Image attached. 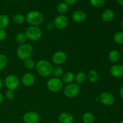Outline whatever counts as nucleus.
Here are the masks:
<instances>
[{
  "instance_id": "obj_11",
  "label": "nucleus",
  "mask_w": 123,
  "mask_h": 123,
  "mask_svg": "<svg viewBox=\"0 0 123 123\" xmlns=\"http://www.w3.org/2000/svg\"><path fill=\"white\" fill-rule=\"evenodd\" d=\"M67 60V55L62 50L56 52L52 56V61L56 66H60L64 63Z\"/></svg>"
},
{
  "instance_id": "obj_7",
  "label": "nucleus",
  "mask_w": 123,
  "mask_h": 123,
  "mask_svg": "<svg viewBox=\"0 0 123 123\" xmlns=\"http://www.w3.org/2000/svg\"><path fill=\"white\" fill-rule=\"evenodd\" d=\"M4 85L7 90H16L19 85V80L18 77L13 74L7 75L4 79Z\"/></svg>"
},
{
  "instance_id": "obj_16",
  "label": "nucleus",
  "mask_w": 123,
  "mask_h": 123,
  "mask_svg": "<svg viewBox=\"0 0 123 123\" xmlns=\"http://www.w3.org/2000/svg\"><path fill=\"white\" fill-rule=\"evenodd\" d=\"M58 121L60 123H73L74 117L70 113L63 112L59 116Z\"/></svg>"
},
{
  "instance_id": "obj_3",
  "label": "nucleus",
  "mask_w": 123,
  "mask_h": 123,
  "mask_svg": "<svg viewBox=\"0 0 123 123\" xmlns=\"http://www.w3.org/2000/svg\"><path fill=\"white\" fill-rule=\"evenodd\" d=\"M26 21L31 26H38L43 22V16L40 12L32 10L28 12L26 16Z\"/></svg>"
},
{
  "instance_id": "obj_29",
  "label": "nucleus",
  "mask_w": 123,
  "mask_h": 123,
  "mask_svg": "<svg viewBox=\"0 0 123 123\" xmlns=\"http://www.w3.org/2000/svg\"><path fill=\"white\" fill-rule=\"evenodd\" d=\"M24 66L28 70H32L36 66L35 61L32 59L28 58L24 61Z\"/></svg>"
},
{
  "instance_id": "obj_32",
  "label": "nucleus",
  "mask_w": 123,
  "mask_h": 123,
  "mask_svg": "<svg viewBox=\"0 0 123 123\" xmlns=\"http://www.w3.org/2000/svg\"><path fill=\"white\" fill-rule=\"evenodd\" d=\"M7 37V31L5 29H0V41H2Z\"/></svg>"
},
{
  "instance_id": "obj_1",
  "label": "nucleus",
  "mask_w": 123,
  "mask_h": 123,
  "mask_svg": "<svg viewBox=\"0 0 123 123\" xmlns=\"http://www.w3.org/2000/svg\"><path fill=\"white\" fill-rule=\"evenodd\" d=\"M36 69L40 76L46 78L52 73L53 66L50 62L46 60H41L36 64Z\"/></svg>"
},
{
  "instance_id": "obj_13",
  "label": "nucleus",
  "mask_w": 123,
  "mask_h": 123,
  "mask_svg": "<svg viewBox=\"0 0 123 123\" xmlns=\"http://www.w3.org/2000/svg\"><path fill=\"white\" fill-rule=\"evenodd\" d=\"M86 19V14L83 10H76L72 14V19L76 23H82Z\"/></svg>"
},
{
  "instance_id": "obj_26",
  "label": "nucleus",
  "mask_w": 123,
  "mask_h": 123,
  "mask_svg": "<svg viewBox=\"0 0 123 123\" xmlns=\"http://www.w3.org/2000/svg\"><path fill=\"white\" fill-rule=\"evenodd\" d=\"M52 74L55 76V78H59L60 77L62 76L64 74L63 68L60 66H56L55 67H53L52 73Z\"/></svg>"
},
{
  "instance_id": "obj_20",
  "label": "nucleus",
  "mask_w": 123,
  "mask_h": 123,
  "mask_svg": "<svg viewBox=\"0 0 123 123\" xmlns=\"http://www.w3.org/2000/svg\"><path fill=\"white\" fill-rule=\"evenodd\" d=\"M10 19L7 14H0V29H5L8 26Z\"/></svg>"
},
{
  "instance_id": "obj_39",
  "label": "nucleus",
  "mask_w": 123,
  "mask_h": 123,
  "mask_svg": "<svg viewBox=\"0 0 123 123\" xmlns=\"http://www.w3.org/2000/svg\"><path fill=\"white\" fill-rule=\"evenodd\" d=\"M121 26H122V28H123V19L122 20V21H121Z\"/></svg>"
},
{
  "instance_id": "obj_17",
  "label": "nucleus",
  "mask_w": 123,
  "mask_h": 123,
  "mask_svg": "<svg viewBox=\"0 0 123 123\" xmlns=\"http://www.w3.org/2000/svg\"><path fill=\"white\" fill-rule=\"evenodd\" d=\"M74 73L72 72H67L66 73L63 74L62 76V82L66 83V84H71L74 80Z\"/></svg>"
},
{
  "instance_id": "obj_5",
  "label": "nucleus",
  "mask_w": 123,
  "mask_h": 123,
  "mask_svg": "<svg viewBox=\"0 0 123 123\" xmlns=\"http://www.w3.org/2000/svg\"><path fill=\"white\" fill-rule=\"evenodd\" d=\"M47 88L50 91L52 92H60L62 88L63 82L62 80L58 78H52L47 82Z\"/></svg>"
},
{
  "instance_id": "obj_28",
  "label": "nucleus",
  "mask_w": 123,
  "mask_h": 123,
  "mask_svg": "<svg viewBox=\"0 0 123 123\" xmlns=\"http://www.w3.org/2000/svg\"><path fill=\"white\" fill-rule=\"evenodd\" d=\"M8 63V58L4 54H0V71L6 68Z\"/></svg>"
},
{
  "instance_id": "obj_18",
  "label": "nucleus",
  "mask_w": 123,
  "mask_h": 123,
  "mask_svg": "<svg viewBox=\"0 0 123 123\" xmlns=\"http://www.w3.org/2000/svg\"><path fill=\"white\" fill-rule=\"evenodd\" d=\"M88 80L92 83H96L99 79V75L98 72L95 70H90L87 74Z\"/></svg>"
},
{
  "instance_id": "obj_15",
  "label": "nucleus",
  "mask_w": 123,
  "mask_h": 123,
  "mask_svg": "<svg viewBox=\"0 0 123 123\" xmlns=\"http://www.w3.org/2000/svg\"><path fill=\"white\" fill-rule=\"evenodd\" d=\"M115 13L113 10L111 9H107L103 11L101 15V18L102 20L105 22H109L114 20L115 18Z\"/></svg>"
},
{
  "instance_id": "obj_25",
  "label": "nucleus",
  "mask_w": 123,
  "mask_h": 123,
  "mask_svg": "<svg viewBox=\"0 0 123 123\" xmlns=\"http://www.w3.org/2000/svg\"><path fill=\"white\" fill-rule=\"evenodd\" d=\"M13 21L16 24H17V25H22L26 20V18L22 14L18 13V14H16L13 16Z\"/></svg>"
},
{
  "instance_id": "obj_36",
  "label": "nucleus",
  "mask_w": 123,
  "mask_h": 123,
  "mask_svg": "<svg viewBox=\"0 0 123 123\" xmlns=\"http://www.w3.org/2000/svg\"><path fill=\"white\" fill-rule=\"evenodd\" d=\"M120 97H121V98L123 99V86L121 88H120Z\"/></svg>"
},
{
  "instance_id": "obj_4",
  "label": "nucleus",
  "mask_w": 123,
  "mask_h": 123,
  "mask_svg": "<svg viewBox=\"0 0 123 123\" xmlns=\"http://www.w3.org/2000/svg\"><path fill=\"white\" fill-rule=\"evenodd\" d=\"M25 33L27 38L32 42H36L41 38L42 31L38 26H30L25 30Z\"/></svg>"
},
{
  "instance_id": "obj_34",
  "label": "nucleus",
  "mask_w": 123,
  "mask_h": 123,
  "mask_svg": "<svg viewBox=\"0 0 123 123\" xmlns=\"http://www.w3.org/2000/svg\"><path fill=\"white\" fill-rule=\"evenodd\" d=\"M46 28L48 29V30H53L55 27V25H54V23L52 22H49L48 23V25H46Z\"/></svg>"
},
{
  "instance_id": "obj_14",
  "label": "nucleus",
  "mask_w": 123,
  "mask_h": 123,
  "mask_svg": "<svg viewBox=\"0 0 123 123\" xmlns=\"http://www.w3.org/2000/svg\"><path fill=\"white\" fill-rule=\"evenodd\" d=\"M110 73L115 78H121L123 77V66L115 64L110 68Z\"/></svg>"
},
{
  "instance_id": "obj_23",
  "label": "nucleus",
  "mask_w": 123,
  "mask_h": 123,
  "mask_svg": "<svg viewBox=\"0 0 123 123\" xmlns=\"http://www.w3.org/2000/svg\"><path fill=\"white\" fill-rule=\"evenodd\" d=\"M56 10L58 12L61 14H64V13H67L68 10V5L65 3L64 2H60L58 4L56 7Z\"/></svg>"
},
{
  "instance_id": "obj_24",
  "label": "nucleus",
  "mask_w": 123,
  "mask_h": 123,
  "mask_svg": "<svg viewBox=\"0 0 123 123\" xmlns=\"http://www.w3.org/2000/svg\"><path fill=\"white\" fill-rule=\"evenodd\" d=\"M28 38L26 37L25 32H20L18 33L16 36V41L19 44H22L24 43H26Z\"/></svg>"
},
{
  "instance_id": "obj_10",
  "label": "nucleus",
  "mask_w": 123,
  "mask_h": 123,
  "mask_svg": "<svg viewBox=\"0 0 123 123\" xmlns=\"http://www.w3.org/2000/svg\"><path fill=\"white\" fill-rule=\"evenodd\" d=\"M23 121L25 123H38L40 116L36 112H27L23 116Z\"/></svg>"
},
{
  "instance_id": "obj_30",
  "label": "nucleus",
  "mask_w": 123,
  "mask_h": 123,
  "mask_svg": "<svg viewBox=\"0 0 123 123\" xmlns=\"http://www.w3.org/2000/svg\"><path fill=\"white\" fill-rule=\"evenodd\" d=\"M89 1L91 6L96 8L102 7L105 3V0H89Z\"/></svg>"
},
{
  "instance_id": "obj_38",
  "label": "nucleus",
  "mask_w": 123,
  "mask_h": 123,
  "mask_svg": "<svg viewBox=\"0 0 123 123\" xmlns=\"http://www.w3.org/2000/svg\"><path fill=\"white\" fill-rule=\"evenodd\" d=\"M2 85H3V82H2L1 78H0V89L2 87Z\"/></svg>"
},
{
  "instance_id": "obj_12",
  "label": "nucleus",
  "mask_w": 123,
  "mask_h": 123,
  "mask_svg": "<svg viewBox=\"0 0 123 123\" xmlns=\"http://www.w3.org/2000/svg\"><path fill=\"white\" fill-rule=\"evenodd\" d=\"M21 81L24 86L29 87L34 84L36 81V77L32 73H26L22 76Z\"/></svg>"
},
{
  "instance_id": "obj_19",
  "label": "nucleus",
  "mask_w": 123,
  "mask_h": 123,
  "mask_svg": "<svg viewBox=\"0 0 123 123\" xmlns=\"http://www.w3.org/2000/svg\"><path fill=\"white\" fill-rule=\"evenodd\" d=\"M108 58H109V60L111 62L115 63V62H118L120 60V54L117 50H112L109 52Z\"/></svg>"
},
{
  "instance_id": "obj_37",
  "label": "nucleus",
  "mask_w": 123,
  "mask_h": 123,
  "mask_svg": "<svg viewBox=\"0 0 123 123\" xmlns=\"http://www.w3.org/2000/svg\"><path fill=\"white\" fill-rule=\"evenodd\" d=\"M115 1L119 5L123 6V0H115Z\"/></svg>"
},
{
  "instance_id": "obj_22",
  "label": "nucleus",
  "mask_w": 123,
  "mask_h": 123,
  "mask_svg": "<svg viewBox=\"0 0 123 123\" xmlns=\"http://www.w3.org/2000/svg\"><path fill=\"white\" fill-rule=\"evenodd\" d=\"M86 76L85 73L83 72H79L76 73L74 77V80H76V82L77 84H82L85 81Z\"/></svg>"
},
{
  "instance_id": "obj_33",
  "label": "nucleus",
  "mask_w": 123,
  "mask_h": 123,
  "mask_svg": "<svg viewBox=\"0 0 123 123\" xmlns=\"http://www.w3.org/2000/svg\"><path fill=\"white\" fill-rule=\"evenodd\" d=\"M78 1V0H64V2L69 6V5L74 4L76 3Z\"/></svg>"
},
{
  "instance_id": "obj_2",
  "label": "nucleus",
  "mask_w": 123,
  "mask_h": 123,
  "mask_svg": "<svg viewBox=\"0 0 123 123\" xmlns=\"http://www.w3.org/2000/svg\"><path fill=\"white\" fill-rule=\"evenodd\" d=\"M33 54V48L28 43L20 44L17 48L16 55L18 58L22 61L30 58Z\"/></svg>"
},
{
  "instance_id": "obj_6",
  "label": "nucleus",
  "mask_w": 123,
  "mask_h": 123,
  "mask_svg": "<svg viewBox=\"0 0 123 123\" xmlns=\"http://www.w3.org/2000/svg\"><path fill=\"white\" fill-rule=\"evenodd\" d=\"M80 92V86L79 85L74 83H71L68 84L65 87L64 90V94L67 97L73 98L78 96Z\"/></svg>"
},
{
  "instance_id": "obj_27",
  "label": "nucleus",
  "mask_w": 123,
  "mask_h": 123,
  "mask_svg": "<svg viewBox=\"0 0 123 123\" xmlns=\"http://www.w3.org/2000/svg\"><path fill=\"white\" fill-rule=\"evenodd\" d=\"M114 40L117 44H123V32L118 31L114 34Z\"/></svg>"
},
{
  "instance_id": "obj_31",
  "label": "nucleus",
  "mask_w": 123,
  "mask_h": 123,
  "mask_svg": "<svg viewBox=\"0 0 123 123\" xmlns=\"http://www.w3.org/2000/svg\"><path fill=\"white\" fill-rule=\"evenodd\" d=\"M14 96H15V93L13 90H7V91L5 93V97L7 100H12L14 97Z\"/></svg>"
},
{
  "instance_id": "obj_35",
  "label": "nucleus",
  "mask_w": 123,
  "mask_h": 123,
  "mask_svg": "<svg viewBox=\"0 0 123 123\" xmlns=\"http://www.w3.org/2000/svg\"><path fill=\"white\" fill-rule=\"evenodd\" d=\"M4 101V96L2 95V94L0 92V105Z\"/></svg>"
},
{
  "instance_id": "obj_40",
  "label": "nucleus",
  "mask_w": 123,
  "mask_h": 123,
  "mask_svg": "<svg viewBox=\"0 0 123 123\" xmlns=\"http://www.w3.org/2000/svg\"><path fill=\"white\" fill-rule=\"evenodd\" d=\"M118 123H123V121H120V122H119Z\"/></svg>"
},
{
  "instance_id": "obj_8",
  "label": "nucleus",
  "mask_w": 123,
  "mask_h": 123,
  "mask_svg": "<svg viewBox=\"0 0 123 123\" xmlns=\"http://www.w3.org/2000/svg\"><path fill=\"white\" fill-rule=\"evenodd\" d=\"M53 23L56 28L58 30H64L68 25L69 19L68 17L64 14H60L55 18Z\"/></svg>"
},
{
  "instance_id": "obj_9",
  "label": "nucleus",
  "mask_w": 123,
  "mask_h": 123,
  "mask_svg": "<svg viewBox=\"0 0 123 123\" xmlns=\"http://www.w3.org/2000/svg\"><path fill=\"white\" fill-rule=\"evenodd\" d=\"M99 100L105 106H111L115 102V97L112 94L109 92H104L100 94Z\"/></svg>"
},
{
  "instance_id": "obj_21",
  "label": "nucleus",
  "mask_w": 123,
  "mask_h": 123,
  "mask_svg": "<svg viewBox=\"0 0 123 123\" xmlns=\"http://www.w3.org/2000/svg\"><path fill=\"white\" fill-rule=\"evenodd\" d=\"M82 121L84 123H94L95 121V117L91 112H86L83 114Z\"/></svg>"
}]
</instances>
